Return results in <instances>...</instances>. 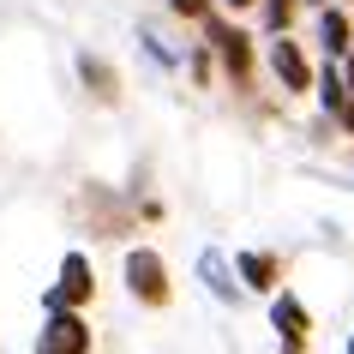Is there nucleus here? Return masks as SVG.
I'll return each mask as SVG.
<instances>
[{
  "mask_svg": "<svg viewBox=\"0 0 354 354\" xmlns=\"http://www.w3.org/2000/svg\"><path fill=\"white\" fill-rule=\"evenodd\" d=\"M198 282H205L210 295L223 300V306H241L246 300V288L234 277H228V264H223V252H205V259H198Z\"/></svg>",
  "mask_w": 354,
  "mask_h": 354,
  "instance_id": "9d476101",
  "label": "nucleus"
},
{
  "mask_svg": "<svg viewBox=\"0 0 354 354\" xmlns=\"http://www.w3.org/2000/svg\"><path fill=\"white\" fill-rule=\"evenodd\" d=\"M270 330L282 336V354H300L306 336H313V313H306L288 288H277V295H270Z\"/></svg>",
  "mask_w": 354,
  "mask_h": 354,
  "instance_id": "39448f33",
  "label": "nucleus"
},
{
  "mask_svg": "<svg viewBox=\"0 0 354 354\" xmlns=\"http://www.w3.org/2000/svg\"><path fill=\"white\" fill-rule=\"evenodd\" d=\"M318 42H324L330 60H342L354 48V19L342 12V6H318Z\"/></svg>",
  "mask_w": 354,
  "mask_h": 354,
  "instance_id": "6e6552de",
  "label": "nucleus"
},
{
  "mask_svg": "<svg viewBox=\"0 0 354 354\" xmlns=\"http://www.w3.org/2000/svg\"><path fill=\"white\" fill-rule=\"evenodd\" d=\"M336 66H342V78H348V91H354V48H348L342 60H336Z\"/></svg>",
  "mask_w": 354,
  "mask_h": 354,
  "instance_id": "ddd939ff",
  "label": "nucleus"
},
{
  "mask_svg": "<svg viewBox=\"0 0 354 354\" xmlns=\"http://www.w3.org/2000/svg\"><path fill=\"white\" fill-rule=\"evenodd\" d=\"M127 288L145 306H168V264H162L156 246H132L127 252Z\"/></svg>",
  "mask_w": 354,
  "mask_h": 354,
  "instance_id": "7ed1b4c3",
  "label": "nucleus"
},
{
  "mask_svg": "<svg viewBox=\"0 0 354 354\" xmlns=\"http://www.w3.org/2000/svg\"><path fill=\"white\" fill-rule=\"evenodd\" d=\"M336 120H342V132H348V138H354V102H348V109H342V114H336Z\"/></svg>",
  "mask_w": 354,
  "mask_h": 354,
  "instance_id": "4468645a",
  "label": "nucleus"
},
{
  "mask_svg": "<svg viewBox=\"0 0 354 354\" xmlns=\"http://www.w3.org/2000/svg\"><path fill=\"white\" fill-rule=\"evenodd\" d=\"M313 96H318V109L330 114V120H336V114H342V109L354 102V91H348V78H342V66H336V60L313 73Z\"/></svg>",
  "mask_w": 354,
  "mask_h": 354,
  "instance_id": "1a4fd4ad",
  "label": "nucleus"
},
{
  "mask_svg": "<svg viewBox=\"0 0 354 354\" xmlns=\"http://www.w3.org/2000/svg\"><path fill=\"white\" fill-rule=\"evenodd\" d=\"M300 6H330V0H300Z\"/></svg>",
  "mask_w": 354,
  "mask_h": 354,
  "instance_id": "dca6fc26",
  "label": "nucleus"
},
{
  "mask_svg": "<svg viewBox=\"0 0 354 354\" xmlns=\"http://www.w3.org/2000/svg\"><path fill=\"white\" fill-rule=\"evenodd\" d=\"M295 12H300V0H259V24H264V37H288Z\"/></svg>",
  "mask_w": 354,
  "mask_h": 354,
  "instance_id": "9b49d317",
  "label": "nucleus"
},
{
  "mask_svg": "<svg viewBox=\"0 0 354 354\" xmlns=\"http://www.w3.org/2000/svg\"><path fill=\"white\" fill-rule=\"evenodd\" d=\"M168 12H180V19H198V24H205L210 12H216V0H168Z\"/></svg>",
  "mask_w": 354,
  "mask_h": 354,
  "instance_id": "f8f14e48",
  "label": "nucleus"
},
{
  "mask_svg": "<svg viewBox=\"0 0 354 354\" xmlns=\"http://www.w3.org/2000/svg\"><path fill=\"white\" fill-rule=\"evenodd\" d=\"M91 295H96V270H91V259H84V252H66V259H60V282L42 295V306H48V313H78Z\"/></svg>",
  "mask_w": 354,
  "mask_h": 354,
  "instance_id": "f257e3e1",
  "label": "nucleus"
},
{
  "mask_svg": "<svg viewBox=\"0 0 354 354\" xmlns=\"http://www.w3.org/2000/svg\"><path fill=\"white\" fill-rule=\"evenodd\" d=\"M37 354H91V324L78 313H48L37 330Z\"/></svg>",
  "mask_w": 354,
  "mask_h": 354,
  "instance_id": "20e7f679",
  "label": "nucleus"
},
{
  "mask_svg": "<svg viewBox=\"0 0 354 354\" xmlns=\"http://www.w3.org/2000/svg\"><path fill=\"white\" fill-rule=\"evenodd\" d=\"M348 354H354V336H348Z\"/></svg>",
  "mask_w": 354,
  "mask_h": 354,
  "instance_id": "f3484780",
  "label": "nucleus"
},
{
  "mask_svg": "<svg viewBox=\"0 0 354 354\" xmlns=\"http://www.w3.org/2000/svg\"><path fill=\"white\" fill-rule=\"evenodd\" d=\"M228 12H252V6H259V0H223Z\"/></svg>",
  "mask_w": 354,
  "mask_h": 354,
  "instance_id": "2eb2a0df",
  "label": "nucleus"
},
{
  "mask_svg": "<svg viewBox=\"0 0 354 354\" xmlns=\"http://www.w3.org/2000/svg\"><path fill=\"white\" fill-rule=\"evenodd\" d=\"M205 37H210V55L228 66V78H234V84H246V78H252V37H246L241 24L216 19V12L205 19Z\"/></svg>",
  "mask_w": 354,
  "mask_h": 354,
  "instance_id": "f03ea898",
  "label": "nucleus"
},
{
  "mask_svg": "<svg viewBox=\"0 0 354 354\" xmlns=\"http://www.w3.org/2000/svg\"><path fill=\"white\" fill-rule=\"evenodd\" d=\"M234 282H241L246 295H277L282 259L277 252H241V259H234Z\"/></svg>",
  "mask_w": 354,
  "mask_h": 354,
  "instance_id": "0eeeda50",
  "label": "nucleus"
},
{
  "mask_svg": "<svg viewBox=\"0 0 354 354\" xmlns=\"http://www.w3.org/2000/svg\"><path fill=\"white\" fill-rule=\"evenodd\" d=\"M348 6H354V0H348Z\"/></svg>",
  "mask_w": 354,
  "mask_h": 354,
  "instance_id": "a211bd4d",
  "label": "nucleus"
},
{
  "mask_svg": "<svg viewBox=\"0 0 354 354\" xmlns=\"http://www.w3.org/2000/svg\"><path fill=\"white\" fill-rule=\"evenodd\" d=\"M270 73L282 78V91H295V96H306L313 91V60H306V48H300L295 37H270Z\"/></svg>",
  "mask_w": 354,
  "mask_h": 354,
  "instance_id": "423d86ee",
  "label": "nucleus"
}]
</instances>
